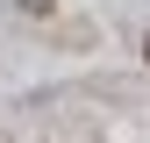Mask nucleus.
Returning <instances> with one entry per match:
<instances>
[{
  "instance_id": "nucleus-2",
  "label": "nucleus",
  "mask_w": 150,
  "mask_h": 143,
  "mask_svg": "<svg viewBox=\"0 0 150 143\" xmlns=\"http://www.w3.org/2000/svg\"><path fill=\"white\" fill-rule=\"evenodd\" d=\"M143 64H150V36H143Z\"/></svg>"
},
{
  "instance_id": "nucleus-1",
  "label": "nucleus",
  "mask_w": 150,
  "mask_h": 143,
  "mask_svg": "<svg viewBox=\"0 0 150 143\" xmlns=\"http://www.w3.org/2000/svg\"><path fill=\"white\" fill-rule=\"evenodd\" d=\"M22 14H50V0H22Z\"/></svg>"
}]
</instances>
